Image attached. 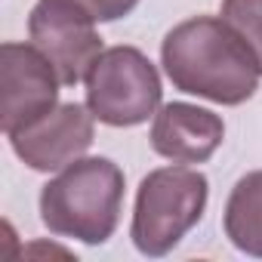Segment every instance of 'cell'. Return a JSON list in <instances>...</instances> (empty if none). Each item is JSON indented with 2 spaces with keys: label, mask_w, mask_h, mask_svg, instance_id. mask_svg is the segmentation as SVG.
<instances>
[{
  "label": "cell",
  "mask_w": 262,
  "mask_h": 262,
  "mask_svg": "<svg viewBox=\"0 0 262 262\" xmlns=\"http://www.w3.org/2000/svg\"><path fill=\"white\" fill-rule=\"evenodd\" d=\"M161 62L170 83L216 105H241L259 90V59L219 16H194L167 31Z\"/></svg>",
  "instance_id": "6da1fadb"
},
{
  "label": "cell",
  "mask_w": 262,
  "mask_h": 262,
  "mask_svg": "<svg viewBox=\"0 0 262 262\" xmlns=\"http://www.w3.org/2000/svg\"><path fill=\"white\" fill-rule=\"evenodd\" d=\"M123 204V170L108 158H77L40 191V222L80 244H105Z\"/></svg>",
  "instance_id": "7a4b0ae2"
},
{
  "label": "cell",
  "mask_w": 262,
  "mask_h": 262,
  "mask_svg": "<svg viewBox=\"0 0 262 262\" xmlns=\"http://www.w3.org/2000/svg\"><path fill=\"white\" fill-rule=\"evenodd\" d=\"M207 176L191 167H161L151 170L139 191L133 210V237L136 250L145 256H167L201 219L207 210Z\"/></svg>",
  "instance_id": "3957f363"
},
{
  "label": "cell",
  "mask_w": 262,
  "mask_h": 262,
  "mask_svg": "<svg viewBox=\"0 0 262 262\" xmlns=\"http://www.w3.org/2000/svg\"><path fill=\"white\" fill-rule=\"evenodd\" d=\"M86 108L99 123L139 126L161 108V74L136 47H111L86 74Z\"/></svg>",
  "instance_id": "277c9868"
},
{
  "label": "cell",
  "mask_w": 262,
  "mask_h": 262,
  "mask_svg": "<svg viewBox=\"0 0 262 262\" xmlns=\"http://www.w3.org/2000/svg\"><path fill=\"white\" fill-rule=\"evenodd\" d=\"M59 74L34 43L0 47V129L7 139L59 105Z\"/></svg>",
  "instance_id": "5b68a950"
},
{
  "label": "cell",
  "mask_w": 262,
  "mask_h": 262,
  "mask_svg": "<svg viewBox=\"0 0 262 262\" xmlns=\"http://www.w3.org/2000/svg\"><path fill=\"white\" fill-rule=\"evenodd\" d=\"M31 43L50 59L62 86L86 80L93 62L102 56V37L96 22L62 0H40L28 16Z\"/></svg>",
  "instance_id": "8992f818"
},
{
  "label": "cell",
  "mask_w": 262,
  "mask_h": 262,
  "mask_svg": "<svg viewBox=\"0 0 262 262\" xmlns=\"http://www.w3.org/2000/svg\"><path fill=\"white\" fill-rule=\"evenodd\" d=\"M93 120L96 117L86 105L65 102L43 114L37 123L13 133L10 145L19 155V161H25V167L37 173H56L86 155V148L96 139Z\"/></svg>",
  "instance_id": "52a82bcc"
},
{
  "label": "cell",
  "mask_w": 262,
  "mask_h": 262,
  "mask_svg": "<svg viewBox=\"0 0 262 262\" xmlns=\"http://www.w3.org/2000/svg\"><path fill=\"white\" fill-rule=\"evenodd\" d=\"M225 139L219 114L188 102H167L155 114L151 148L173 164H204L216 155Z\"/></svg>",
  "instance_id": "ba28073f"
},
{
  "label": "cell",
  "mask_w": 262,
  "mask_h": 262,
  "mask_svg": "<svg viewBox=\"0 0 262 262\" xmlns=\"http://www.w3.org/2000/svg\"><path fill=\"white\" fill-rule=\"evenodd\" d=\"M225 234L241 253L262 259V170L234 182L225 204Z\"/></svg>",
  "instance_id": "9c48e42d"
},
{
  "label": "cell",
  "mask_w": 262,
  "mask_h": 262,
  "mask_svg": "<svg viewBox=\"0 0 262 262\" xmlns=\"http://www.w3.org/2000/svg\"><path fill=\"white\" fill-rule=\"evenodd\" d=\"M222 19L250 43L262 68V0H222Z\"/></svg>",
  "instance_id": "30bf717a"
},
{
  "label": "cell",
  "mask_w": 262,
  "mask_h": 262,
  "mask_svg": "<svg viewBox=\"0 0 262 262\" xmlns=\"http://www.w3.org/2000/svg\"><path fill=\"white\" fill-rule=\"evenodd\" d=\"M62 4L77 7L93 22H117V19L133 13L139 7V0H62Z\"/></svg>",
  "instance_id": "8fae6325"
}]
</instances>
